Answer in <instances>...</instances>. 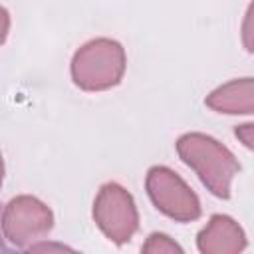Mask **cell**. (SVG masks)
I'll list each match as a JSON object with an SVG mask.
<instances>
[{
    "label": "cell",
    "instance_id": "obj_1",
    "mask_svg": "<svg viewBox=\"0 0 254 254\" xmlns=\"http://www.w3.org/2000/svg\"><path fill=\"white\" fill-rule=\"evenodd\" d=\"M179 159L190 167L206 190L218 198H230L232 181L240 171L238 159L214 137L185 133L175 143Z\"/></svg>",
    "mask_w": 254,
    "mask_h": 254
},
{
    "label": "cell",
    "instance_id": "obj_2",
    "mask_svg": "<svg viewBox=\"0 0 254 254\" xmlns=\"http://www.w3.org/2000/svg\"><path fill=\"white\" fill-rule=\"evenodd\" d=\"M127 56L119 42L95 38L85 42L71 58V79L83 91H105L115 87L125 73Z\"/></svg>",
    "mask_w": 254,
    "mask_h": 254
},
{
    "label": "cell",
    "instance_id": "obj_3",
    "mask_svg": "<svg viewBox=\"0 0 254 254\" xmlns=\"http://www.w3.org/2000/svg\"><path fill=\"white\" fill-rule=\"evenodd\" d=\"M145 189L151 202L165 216L177 222H192L200 216V200L196 192L169 167L155 165L147 171Z\"/></svg>",
    "mask_w": 254,
    "mask_h": 254
},
{
    "label": "cell",
    "instance_id": "obj_4",
    "mask_svg": "<svg viewBox=\"0 0 254 254\" xmlns=\"http://www.w3.org/2000/svg\"><path fill=\"white\" fill-rule=\"evenodd\" d=\"M54 228V212L46 202L32 194H20L8 200L2 210L4 240L16 248H30Z\"/></svg>",
    "mask_w": 254,
    "mask_h": 254
},
{
    "label": "cell",
    "instance_id": "obj_5",
    "mask_svg": "<svg viewBox=\"0 0 254 254\" xmlns=\"http://www.w3.org/2000/svg\"><path fill=\"white\" fill-rule=\"evenodd\" d=\"M97 228L115 244H125L139 228V212L133 196L119 183H105L93 200Z\"/></svg>",
    "mask_w": 254,
    "mask_h": 254
},
{
    "label": "cell",
    "instance_id": "obj_6",
    "mask_svg": "<svg viewBox=\"0 0 254 254\" xmlns=\"http://www.w3.org/2000/svg\"><path fill=\"white\" fill-rule=\"evenodd\" d=\"M196 248L202 254H236L246 248V234L232 216L212 214L196 234Z\"/></svg>",
    "mask_w": 254,
    "mask_h": 254
},
{
    "label": "cell",
    "instance_id": "obj_7",
    "mask_svg": "<svg viewBox=\"0 0 254 254\" xmlns=\"http://www.w3.org/2000/svg\"><path fill=\"white\" fill-rule=\"evenodd\" d=\"M204 103L224 115H254V77H238L218 85Z\"/></svg>",
    "mask_w": 254,
    "mask_h": 254
},
{
    "label": "cell",
    "instance_id": "obj_8",
    "mask_svg": "<svg viewBox=\"0 0 254 254\" xmlns=\"http://www.w3.org/2000/svg\"><path fill=\"white\" fill-rule=\"evenodd\" d=\"M143 252L149 254H171V252H183V248L167 234L163 232H153L149 234V238L145 240V244L141 246Z\"/></svg>",
    "mask_w": 254,
    "mask_h": 254
},
{
    "label": "cell",
    "instance_id": "obj_9",
    "mask_svg": "<svg viewBox=\"0 0 254 254\" xmlns=\"http://www.w3.org/2000/svg\"><path fill=\"white\" fill-rule=\"evenodd\" d=\"M240 32H242V46H244V50L254 54V0L246 8Z\"/></svg>",
    "mask_w": 254,
    "mask_h": 254
},
{
    "label": "cell",
    "instance_id": "obj_10",
    "mask_svg": "<svg viewBox=\"0 0 254 254\" xmlns=\"http://www.w3.org/2000/svg\"><path fill=\"white\" fill-rule=\"evenodd\" d=\"M236 139L250 151H254V123H242L234 129Z\"/></svg>",
    "mask_w": 254,
    "mask_h": 254
},
{
    "label": "cell",
    "instance_id": "obj_11",
    "mask_svg": "<svg viewBox=\"0 0 254 254\" xmlns=\"http://www.w3.org/2000/svg\"><path fill=\"white\" fill-rule=\"evenodd\" d=\"M30 252H52V250H56V252H62V250H71V248H67V246H64V244H52V242H38V244H32L30 248H28Z\"/></svg>",
    "mask_w": 254,
    "mask_h": 254
}]
</instances>
